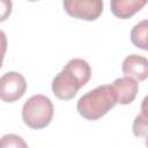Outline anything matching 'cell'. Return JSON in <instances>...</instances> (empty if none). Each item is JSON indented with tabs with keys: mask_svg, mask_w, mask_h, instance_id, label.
<instances>
[{
	"mask_svg": "<svg viewBox=\"0 0 148 148\" xmlns=\"http://www.w3.org/2000/svg\"><path fill=\"white\" fill-rule=\"evenodd\" d=\"M28 145L25 143V141L16 135V134H6L0 139V148H10V147H15V148H25Z\"/></svg>",
	"mask_w": 148,
	"mask_h": 148,
	"instance_id": "7c38bea8",
	"label": "cell"
},
{
	"mask_svg": "<svg viewBox=\"0 0 148 148\" xmlns=\"http://www.w3.org/2000/svg\"><path fill=\"white\" fill-rule=\"evenodd\" d=\"M147 34H148V21L142 20L141 22L136 23L131 30V40H132V43L136 47L146 51L148 49Z\"/></svg>",
	"mask_w": 148,
	"mask_h": 148,
	"instance_id": "30bf717a",
	"label": "cell"
},
{
	"mask_svg": "<svg viewBox=\"0 0 148 148\" xmlns=\"http://www.w3.org/2000/svg\"><path fill=\"white\" fill-rule=\"evenodd\" d=\"M27 90L24 76L17 72H7L0 77V99L13 103L20 99Z\"/></svg>",
	"mask_w": 148,
	"mask_h": 148,
	"instance_id": "277c9868",
	"label": "cell"
},
{
	"mask_svg": "<svg viewBox=\"0 0 148 148\" xmlns=\"http://www.w3.org/2000/svg\"><path fill=\"white\" fill-rule=\"evenodd\" d=\"M53 112L54 108L49 97L44 95H34L23 104L22 119L28 127L40 130L51 123Z\"/></svg>",
	"mask_w": 148,
	"mask_h": 148,
	"instance_id": "7a4b0ae2",
	"label": "cell"
},
{
	"mask_svg": "<svg viewBox=\"0 0 148 148\" xmlns=\"http://www.w3.org/2000/svg\"><path fill=\"white\" fill-rule=\"evenodd\" d=\"M65 12L79 20L95 21L103 12V0H64L62 2Z\"/></svg>",
	"mask_w": 148,
	"mask_h": 148,
	"instance_id": "3957f363",
	"label": "cell"
},
{
	"mask_svg": "<svg viewBox=\"0 0 148 148\" xmlns=\"http://www.w3.org/2000/svg\"><path fill=\"white\" fill-rule=\"evenodd\" d=\"M111 87L114 91L117 103L123 104V105L132 103L134 98L136 97V94L139 90L138 81L128 76L116 79L113 83L111 84Z\"/></svg>",
	"mask_w": 148,
	"mask_h": 148,
	"instance_id": "8992f818",
	"label": "cell"
},
{
	"mask_svg": "<svg viewBox=\"0 0 148 148\" xmlns=\"http://www.w3.org/2000/svg\"><path fill=\"white\" fill-rule=\"evenodd\" d=\"M121 71L125 76L132 77L135 81H143L148 75V60L143 56H127L121 65Z\"/></svg>",
	"mask_w": 148,
	"mask_h": 148,
	"instance_id": "52a82bcc",
	"label": "cell"
},
{
	"mask_svg": "<svg viewBox=\"0 0 148 148\" xmlns=\"http://www.w3.org/2000/svg\"><path fill=\"white\" fill-rule=\"evenodd\" d=\"M145 104H146V99H143L142 103V111L140 114H138L133 121V134L135 136H141V138H146L147 135V127H148V118H147V112L145 109Z\"/></svg>",
	"mask_w": 148,
	"mask_h": 148,
	"instance_id": "8fae6325",
	"label": "cell"
},
{
	"mask_svg": "<svg viewBox=\"0 0 148 148\" xmlns=\"http://www.w3.org/2000/svg\"><path fill=\"white\" fill-rule=\"evenodd\" d=\"M66 68H68L71 72L74 73V75L79 79V81L81 82L82 87L88 83V81L90 80V76H91V68L89 66V64L83 60V59H80V58H74V59H71L66 65H65Z\"/></svg>",
	"mask_w": 148,
	"mask_h": 148,
	"instance_id": "9c48e42d",
	"label": "cell"
},
{
	"mask_svg": "<svg viewBox=\"0 0 148 148\" xmlns=\"http://www.w3.org/2000/svg\"><path fill=\"white\" fill-rule=\"evenodd\" d=\"M82 87L79 79L68 68L64 67L52 80V91L54 96L62 101L72 99Z\"/></svg>",
	"mask_w": 148,
	"mask_h": 148,
	"instance_id": "5b68a950",
	"label": "cell"
},
{
	"mask_svg": "<svg viewBox=\"0 0 148 148\" xmlns=\"http://www.w3.org/2000/svg\"><path fill=\"white\" fill-rule=\"evenodd\" d=\"M28 1H37V0H28Z\"/></svg>",
	"mask_w": 148,
	"mask_h": 148,
	"instance_id": "9a60e30c",
	"label": "cell"
},
{
	"mask_svg": "<svg viewBox=\"0 0 148 148\" xmlns=\"http://www.w3.org/2000/svg\"><path fill=\"white\" fill-rule=\"evenodd\" d=\"M6 51H7V37L6 34L2 30H0V68L2 66Z\"/></svg>",
	"mask_w": 148,
	"mask_h": 148,
	"instance_id": "5bb4252c",
	"label": "cell"
},
{
	"mask_svg": "<svg viewBox=\"0 0 148 148\" xmlns=\"http://www.w3.org/2000/svg\"><path fill=\"white\" fill-rule=\"evenodd\" d=\"M146 3L147 0H110V8L116 17L126 20L142 9Z\"/></svg>",
	"mask_w": 148,
	"mask_h": 148,
	"instance_id": "ba28073f",
	"label": "cell"
},
{
	"mask_svg": "<svg viewBox=\"0 0 148 148\" xmlns=\"http://www.w3.org/2000/svg\"><path fill=\"white\" fill-rule=\"evenodd\" d=\"M117 104L116 95L110 84L98 86L77 101V112L87 120H97Z\"/></svg>",
	"mask_w": 148,
	"mask_h": 148,
	"instance_id": "6da1fadb",
	"label": "cell"
},
{
	"mask_svg": "<svg viewBox=\"0 0 148 148\" xmlns=\"http://www.w3.org/2000/svg\"><path fill=\"white\" fill-rule=\"evenodd\" d=\"M13 9L12 0H0V22L6 21Z\"/></svg>",
	"mask_w": 148,
	"mask_h": 148,
	"instance_id": "4fadbf2b",
	"label": "cell"
}]
</instances>
